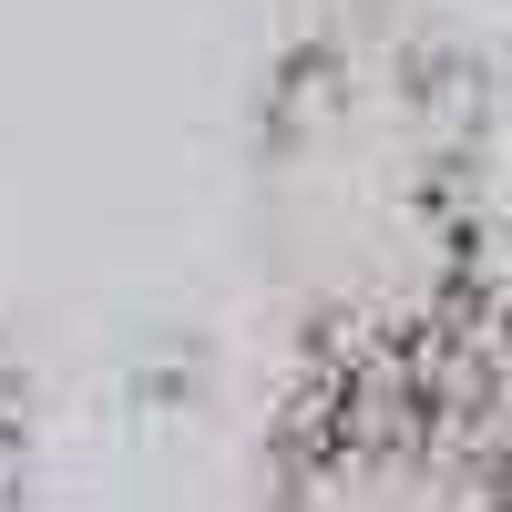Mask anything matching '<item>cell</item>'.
Wrapping results in <instances>:
<instances>
[{"label": "cell", "instance_id": "cell-1", "mask_svg": "<svg viewBox=\"0 0 512 512\" xmlns=\"http://www.w3.org/2000/svg\"><path fill=\"white\" fill-rule=\"evenodd\" d=\"M267 246L318 349L482 328V93L379 31L308 41L267 103Z\"/></svg>", "mask_w": 512, "mask_h": 512}, {"label": "cell", "instance_id": "cell-3", "mask_svg": "<svg viewBox=\"0 0 512 512\" xmlns=\"http://www.w3.org/2000/svg\"><path fill=\"white\" fill-rule=\"evenodd\" d=\"M11 441H21V410H11V390H0V472H11Z\"/></svg>", "mask_w": 512, "mask_h": 512}, {"label": "cell", "instance_id": "cell-2", "mask_svg": "<svg viewBox=\"0 0 512 512\" xmlns=\"http://www.w3.org/2000/svg\"><path fill=\"white\" fill-rule=\"evenodd\" d=\"M482 328L318 349L277 461V512H502V410Z\"/></svg>", "mask_w": 512, "mask_h": 512}]
</instances>
